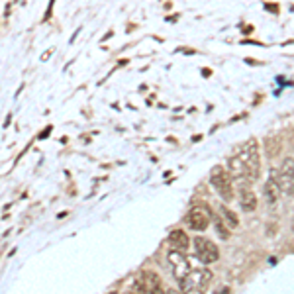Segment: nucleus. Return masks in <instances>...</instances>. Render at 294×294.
Listing matches in <instances>:
<instances>
[{
    "label": "nucleus",
    "mask_w": 294,
    "mask_h": 294,
    "mask_svg": "<svg viewBox=\"0 0 294 294\" xmlns=\"http://www.w3.org/2000/svg\"><path fill=\"white\" fill-rule=\"evenodd\" d=\"M237 157L245 165V181L253 183L259 177L261 171V159H259V147L255 139H249L245 145H241V149L237 151Z\"/></svg>",
    "instance_id": "1"
},
{
    "label": "nucleus",
    "mask_w": 294,
    "mask_h": 294,
    "mask_svg": "<svg viewBox=\"0 0 294 294\" xmlns=\"http://www.w3.org/2000/svg\"><path fill=\"white\" fill-rule=\"evenodd\" d=\"M210 283H212V271L210 269H195L179 285H181V293L183 294H204L206 287Z\"/></svg>",
    "instance_id": "2"
},
{
    "label": "nucleus",
    "mask_w": 294,
    "mask_h": 294,
    "mask_svg": "<svg viewBox=\"0 0 294 294\" xmlns=\"http://www.w3.org/2000/svg\"><path fill=\"white\" fill-rule=\"evenodd\" d=\"M210 183L216 189V193L222 196L226 202L233 200V181H231V177H229L228 171L224 167H220V165L212 167V171H210Z\"/></svg>",
    "instance_id": "3"
},
{
    "label": "nucleus",
    "mask_w": 294,
    "mask_h": 294,
    "mask_svg": "<svg viewBox=\"0 0 294 294\" xmlns=\"http://www.w3.org/2000/svg\"><path fill=\"white\" fill-rule=\"evenodd\" d=\"M277 177V183L281 187V193L283 195H294V159L293 157H287L283 159V163L279 167V173L275 175Z\"/></svg>",
    "instance_id": "4"
},
{
    "label": "nucleus",
    "mask_w": 294,
    "mask_h": 294,
    "mask_svg": "<svg viewBox=\"0 0 294 294\" xmlns=\"http://www.w3.org/2000/svg\"><path fill=\"white\" fill-rule=\"evenodd\" d=\"M193 241H195L196 257L204 263V265H212V263H216L220 259V251H218V247H216L210 239H206V237H196Z\"/></svg>",
    "instance_id": "5"
},
{
    "label": "nucleus",
    "mask_w": 294,
    "mask_h": 294,
    "mask_svg": "<svg viewBox=\"0 0 294 294\" xmlns=\"http://www.w3.org/2000/svg\"><path fill=\"white\" fill-rule=\"evenodd\" d=\"M167 257H169V265H171V269H173V275H175V279H177L179 283H181L183 279L189 277V273L193 271V267H191V261L185 257V251L171 249Z\"/></svg>",
    "instance_id": "6"
},
{
    "label": "nucleus",
    "mask_w": 294,
    "mask_h": 294,
    "mask_svg": "<svg viewBox=\"0 0 294 294\" xmlns=\"http://www.w3.org/2000/svg\"><path fill=\"white\" fill-rule=\"evenodd\" d=\"M210 220H212V214L208 206H193V210L189 212V226L196 231L208 228Z\"/></svg>",
    "instance_id": "7"
},
{
    "label": "nucleus",
    "mask_w": 294,
    "mask_h": 294,
    "mask_svg": "<svg viewBox=\"0 0 294 294\" xmlns=\"http://www.w3.org/2000/svg\"><path fill=\"white\" fill-rule=\"evenodd\" d=\"M237 200H239L241 210H245V212H253V210L257 208V195L253 193V189L249 187L247 181H239V187H237Z\"/></svg>",
    "instance_id": "8"
},
{
    "label": "nucleus",
    "mask_w": 294,
    "mask_h": 294,
    "mask_svg": "<svg viewBox=\"0 0 294 294\" xmlns=\"http://www.w3.org/2000/svg\"><path fill=\"white\" fill-rule=\"evenodd\" d=\"M137 285H139L147 294H151L153 291H157V289L161 287V279H159V275L153 273V271H143L141 277H139V281H137Z\"/></svg>",
    "instance_id": "9"
},
{
    "label": "nucleus",
    "mask_w": 294,
    "mask_h": 294,
    "mask_svg": "<svg viewBox=\"0 0 294 294\" xmlns=\"http://www.w3.org/2000/svg\"><path fill=\"white\" fill-rule=\"evenodd\" d=\"M263 195H265V200H267V204H275L279 198H281V187H279V183H277V177L273 175L271 179H267V183H265V187H263Z\"/></svg>",
    "instance_id": "10"
},
{
    "label": "nucleus",
    "mask_w": 294,
    "mask_h": 294,
    "mask_svg": "<svg viewBox=\"0 0 294 294\" xmlns=\"http://www.w3.org/2000/svg\"><path fill=\"white\" fill-rule=\"evenodd\" d=\"M169 243H171L173 249H177V251H187L189 245H191V239H189V235H187L183 229H173V231L169 233Z\"/></svg>",
    "instance_id": "11"
},
{
    "label": "nucleus",
    "mask_w": 294,
    "mask_h": 294,
    "mask_svg": "<svg viewBox=\"0 0 294 294\" xmlns=\"http://www.w3.org/2000/svg\"><path fill=\"white\" fill-rule=\"evenodd\" d=\"M220 214H222V216L226 218V222H228L226 226H228L229 229L237 228V224H239V220H237V216H235V214H233V212H231L229 208H226V206H222V208H220Z\"/></svg>",
    "instance_id": "12"
},
{
    "label": "nucleus",
    "mask_w": 294,
    "mask_h": 294,
    "mask_svg": "<svg viewBox=\"0 0 294 294\" xmlns=\"http://www.w3.org/2000/svg\"><path fill=\"white\" fill-rule=\"evenodd\" d=\"M216 231L222 239H228L229 237V228H226V222L222 218H216Z\"/></svg>",
    "instance_id": "13"
},
{
    "label": "nucleus",
    "mask_w": 294,
    "mask_h": 294,
    "mask_svg": "<svg viewBox=\"0 0 294 294\" xmlns=\"http://www.w3.org/2000/svg\"><path fill=\"white\" fill-rule=\"evenodd\" d=\"M151 294H167V291H165V289H161V287H159L157 291H153V293H151Z\"/></svg>",
    "instance_id": "14"
},
{
    "label": "nucleus",
    "mask_w": 294,
    "mask_h": 294,
    "mask_svg": "<svg viewBox=\"0 0 294 294\" xmlns=\"http://www.w3.org/2000/svg\"><path fill=\"white\" fill-rule=\"evenodd\" d=\"M167 291V294H179V293H175V291H171V289H165Z\"/></svg>",
    "instance_id": "15"
},
{
    "label": "nucleus",
    "mask_w": 294,
    "mask_h": 294,
    "mask_svg": "<svg viewBox=\"0 0 294 294\" xmlns=\"http://www.w3.org/2000/svg\"><path fill=\"white\" fill-rule=\"evenodd\" d=\"M293 231H294V220H293Z\"/></svg>",
    "instance_id": "16"
},
{
    "label": "nucleus",
    "mask_w": 294,
    "mask_h": 294,
    "mask_svg": "<svg viewBox=\"0 0 294 294\" xmlns=\"http://www.w3.org/2000/svg\"><path fill=\"white\" fill-rule=\"evenodd\" d=\"M108 294H118V293H108Z\"/></svg>",
    "instance_id": "17"
}]
</instances>
